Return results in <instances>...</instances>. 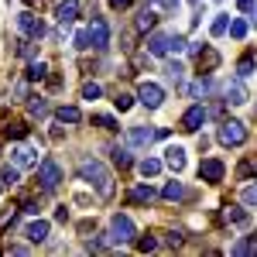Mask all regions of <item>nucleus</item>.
Masks as SVG:
<instances>
[{
	"mask_svg": "<svg viewBox=\"0 0 257 257\" xmlns=\"http://www.w3.org/2000/svg\"><path fill=\"white\" fill-rule=\"evenodd\" d=\"M79 178L82 182H89V185H96L99 196H113V178H110V172H106V165L96 158H82L79 161Z\"/></svg>",
	"mask_w": 257,
	"mask_h": 257,
	"instance_id": "f257e3e1",
	"label": "nucleus"
},
{
	"mask_svg": "<svg viewBox=\"0 0 257 257\" xmlns=\"http://www.w3.org/2000/svg\"><path fill=\"white\" fill-rule=\"evenodd\" d=\"M216 141H219V144H226V148H240V144L247 141V127H243L240 120H226V123H219Z\"/></svg>",
	"mask_w": 257,
	"mask_h": 257,
	"instance_id": "f03ea898",
	"label": "nucleus"
},
{
	"mask_svg": "<svg viewBox=\"0 0 257 257\" xmlns=\"http://www.w3.org/2000/svg\"><path fill=\"white\" fill-rule=\"evenodd\" d=\"M38 182H41V189L45 192H52V189H59V182H62V165L55 158H45L38 165Z\"/></svg>",
	"mask_w": 257,
	"mask_h": 257,
	"instance_id": "7ed1b4c3",
	"label": "nucleus"
},
{
	"mask_svg": "<svg viewBox=\"0 0 257 257\" xmlns=\"http://www.w3.org/2000/svg\"><path fill=\"white\" fill-rule=\"evenodd\" d=\"M110 240L113 243H131L134 240V223H131V216L117 213V216L110 219Z\"/></svg>",
	"mask_w": 257,
	"mask_h": 257,
	"instance_id": "20e7f679",
	"label": "nucleus"
},
{
	"mask_svg": "<svg viewBox=\"0 0 257 257\" xmlns=\"http://www.w3.org/2000/svg\"><path fill=\"white\" fill-rule=\"evenodd\" d=\"M138 99L144 103V106H148V110H158V106H161V99H165V89H161L158 82H141Z\"/></svg>",
	"mask_w": 257,
	"mask_h": 257,
	"instance_id": "39448f33",
	"label": "nucleus"
},
{
	"mask_svg": "<svg viewBox=\"0 0 257 257\" xmlns=\"http://www.w3.org/2000/svg\"><path fill=\"white\" fill-rule=\"evenodd\" d=\"M86 31H89V41H93V48H106V45H110V28H106V21H103V18H93Z\"/></svg>",
	"mask_w": 257,
	"mask_h": 257,
	"instance_id": "423d86ee",
	"label": "nucleus"
},
{
	"mask_svg": "<svg viewBox=\"0 0 257 257\" xmlns=\"http://www.w3.org/2000/svg\"><path fill=\"white\" fill-rule=\"evenodd\" d=\"M202 120H206V106L196 103V106H189V110L182 113V131H189V134H192V131L202 127Z\"/></svg>",
	"mask_w": 257,
	"mask_h": 257,
	"instance_id": "0eeeda50",
	"label": "nucleus"
},
{
	"mask_svg": "<svg viewBox=\"0 0 257 257\" xmlns=\"http://www.w3.org/2000/svg\"><path fill=\"white\" fill-rule=\"evenodd\" d=\"M223 175H226V168L219 158H206L199 165V178H206V182H223Z\"/></svg>",
	"mask_w": 257,
	"mask_h": 257,
	"instance_id": "6e6552de",
	"label": "nucleus"
},
{
	"mask_svg": "<svg viewBox=\"0 0 257 257\" xmlns=\"http://www.w3.org/2000/svg\"><path fill=\"white\" fill-rule=\"evenodd\" d=\"M223 103H233V106H243V103H247V86H243V82L240 79H233V82H226V89H223Z\"/></svg>",
	"mask_w": 257,
	"mask_h": 257,
	"instance_id": "1a4fd4ad",
	"label": "nucleus"
},
{
	"mask_svg": "<svg viewBox=\"0 0 257 257\" xmlns=\"http://www.w3.org/2000/svg\"><path fill=\"white\" fill-rule=\"evenodd\" d=\"M18 28L24 31V35H31V38H41V35H45V24H41L31 11H24V14L18 18Z\"/></svg>",
	"mask_w": 257,
	"mask_h": 257,
	"instance_id": "9d476101",
	"label": "nucleus"
},
{
	"mask_svg": "<svg viewBox=\"0 0 257 257\" xmlns=\"http://www.w3.org/2000/svg\"><path fill=\"white\" fill-rule=\"evenodd\" d=\"M155 138H158V131H151V127H131L127 131V144H134V148H148Z\"/></svg>",
	"mask_w": 257,
	"mask_h": 257,
	"instance_id": "9b49d317",
	"label": "nucleus"
},
{
	"mask_svg": "<svg viewBox=\"0 0 257 257\" xmlns=\"http://www.w3.org/2000/svg\"><path fill=\"white\" fill-rule=\"evenodd\" d=\"M76 14H79V0H59V11H55L59 24H72Z\"/></svg>",
	"mask_w": 257,
	"mask_h": 257,
	"instance_id": "f8f14e48",
	"label": "nucleus"
},
{
	"mask_svg": "<svg viewBox=\"0 0 257 257\" xmlns=\"http://www.w3.org/2000/svg\"><path fill=\"white\" fill-rule=\"evenodd\" d=\"M172 38H175V35H151V38H148V52H151V55H168V52H172Z\"/></svg>",
	"mask_w": 257,
	"mask_h": 257,
	"instance_id": "ddd939ff",
	"label": "nucleus"
},
{
	"mask_svg": "<svg viewBox=\"0 0 257 257\" xmlns=\"http://www.w3.org/2000/svg\"><path fill=\"white\" fill-rule=\"evenodd\" d=\"M24 237L31 240V243H41V240H48V223H45V219H35V223H28Z\"/></svg>",
	"mask_w": 257,
	"mask_h": 257,
	"instance_id": "4468645a",
	"label": "nucleus"
},
{
	"mask_svg": "<svg viewBox=\"0 0 257 257\" xmlns=\"http://www.w3.org/2000/svg\"><path fill=\"white\" fill-rule=\"evenodd\" d=\"M165 165H168L172 172H182V168H185V151H182V148H168V151H165Z\"/></svg>",
	"mask_w": 257,
	"mask_h": 257,
	"instance_id": "2eb2a0df",
	"label": "nucleus"
},
{
	"mask_svg": "<svg viewBox=\"0 0 257 257\" xmlns=\"http://www.w3.org/2000/svg\"><path fill=\"white\" fill-rule=\"evenodd\" d=\"M216 65H219V52H216V48H206V55H199V72L209 76Z\"/></svg>",
	"mask_w": 257,
	"mask_h": 257,
	"instance_id": "dca6fc26",
	"label": "nucleus"
},
{
	"mask_svg": "<svg viewBox=\"0 0 257 257\" xmlns=\"http://www.w3.org/2000/svg\"><path fill=\"white\" fill-rule=\"evenodd\" d=\"M11 155H14V165H18V168H28V165H35V151H31V148H24V144H21V148H14V151H11Z\"/></svg>",
	"mask_w": 257,
	"mask_h": 257,
	"instance_id": "f3484780",
	"label": "nucleus"
},
{
	"mask_svg": "<svg viewBox=\"0 0 257 257\" xmlns=\"http://www.w3.org/2000/svg\"><path fill=\"white\" fill-rule=\"evenodd\" d=\"M151 199H155V189L151 185H134L131 189V202H138V206H148Z\"/></svg>",
	"mask_w": 257,
	"mask_h": 257,
	"instance_id": "a211bd4d",
	"label": "nucleus"
},
{
	"mask_svg": "<svg viewBox=\"0 0 257 257\" xmlns=\"http://www.w3.org/2000/svg\"><path fill=\"white\" fill-rule=\"evenodd\" d=\"M55 117H59L62 123H79L82 113H79V106H59V110H55Z\"/></svg>",
	"mask_w": 257,
	"mask_h": 257,
	"instance_id": "6ab92c4d",
	"label": "nucleus"
},
{
	"mask_svg": "<svg viewBox=\"0 0 257 257\" xmlns=\"http://www.w3.org/2000/svg\"><path fill=\"white\" fill-rule=\"evenodd\" d=\"M223 219H226V223H237V226H247V223H250V216H247L243 209H237V206H230V209L223 213Z\"/></svg>",
	"mask_w": 257,
	"mask_h": 257,
	"instance_id": "aec40b11",
	"label": "nucleus"
},
{
	"mask_svg": "<svg viewBox=\"0 0 257 257\" xmlns=\"http://www.w3.org/2000/svg\"><path fill=\"white\" fill-rule=\"evenodd\" d=\"M161 196L168 199V202H178V199L185 196V189H182V182H168V185L161 189Z\"/></svg>",
	"mask_w": 257,
	"mask_h": 257,
	"instance_id": "412c9836",
	"label": "nucleus"
},
{
	"mask_svg": "<svg viewBox=\"0 0 257 257\" xmlns=\"http://www.w3.org/2000/svg\"><path fill=\"white\" fill-rule=\"evenodd\" d=\"M155 14H151V11H141L138 14V21H134V28H138V31H151V28H155Z\"/></svg>",
	"mask_w": 257,
	"mask_h": 257,
	"instance_id": "4be33fe9",
	"label": "nucleus"
},
{
	"mask_svg": "<svg viewBox=\"0 0 257 257\" xmlns=\"http://www.w3.org/2000/svg\"><path fill=\"white\" fill-rule=\"evenodd\" d=\"M254 55H243V59H240V65H237V76L240 79H247V76H250V72H254Z\"/></svg>",
	"mask_w": 257,
	"mask_h": 257,
	"instance_id": "5701e85b",
	"label": "nucleus"
},
{
	"mask_svg": "<svg viewBox=\"0 0 257 257\" xmlns=\"http://www.w3.org/2000/svg\"><path fill=\"white\" fill-rule=\"evenodd\" d=\"M158 172H161V161L158 158H144V161H141V175H144V178L158 175Z\"/></svg>",
	"mask_w": 257,
	"mask_h": 257,
	"instance_id": "b1692460",
	"label": "nucleus"
},
{
	"mask_svg": "<svg viewBox=\"0 0 257 257\" xmlns=\"http://www.w3.org/2000/svg\"><path fill=\"white\" fill-rule=\"evenodd\" d=\"M182 72H185V69H182V62H168V65H165V76L175 82V86L182 82Z\"/></svg>",
	"mask_w": 257,
	"mask_h": 257,
	"instance_id": "393cba45",
	"label": "nucleus"
},
{
	"mask_svg": "<svg viewBox=\"0 0 257 257\" xmlns=\"http://www.w3.org/2000/svg\"><path fill=\"white\" fill-rule=\"evenodd\" d=\"M45 72H48L45 62H31V65H28V79H45Z\"/></svg>",
	"mask_w": 257,
	"mask_h": 257,
	"instance_id": "a878e982",
	"label": "nucleus"
},
{
	"mask_svg": "<svg viewBox=\"0 0 257 257\" xmlns=\"http://www.w3.org/2000/svg\"><path fill=\"white\" fill-rule=\"evenodd\" d=\"M230 31V21H226V14H216V21H213V35H226Z\"/></svg>",
	"mask_w": 257,
	"mask_h": 257,
	"instance_id": "bb28decb",
	"label": "nucleus"
},
{
	"mask_svg": "<svg viewBox=\"0 0 257 257\" xmlns=\"http://www.w3.org/2000/svg\"><path fill=\"white\" fill-rule=\"evenodd\" d=\"M99 93H103V89H99V82H86V86H82V99H96Z\"/></svg>",
	"mask_w": 257,
	"mask_h": 257,
	"instance_id": "cd10ccee",
	"label": "nucleus"
},
{
	"mask_svg": "<svg viewBox=\"0 0 257 257\" xmlns=\"http://www.w3.org/2000/svg\"><path fill=\"white\" fill-rule=\"evenodd\" d=\"M113 103H117L120 113H123V110H131V106H134V96H127V93H117V99H113Z\"/></svg>",
	"mask_w": 257,
	"mask_h": 257,
	"instance_id": "c85d7f7f",
	"label": "nucleus"
},
{
	"mask_svg": "<svg viewBox=\"0 0 257 257\" xmlns=\"http://www.w3.org/2000/svg\"><path fill=\"white\" fill-rule=\"evenodd\" d=\"M0 182H4V185H14V182H18V165H14V168H4V172H0Z\"/></svg>",
	"mask_w": 257,
	"mask_h": 257,
	"instance_id": "c756f323",
	"label": "nucleus"
},
{
	"mask_svg": "<svg viewBox=\"0 0 257 257\" xmlns=\"http://www.w3.org/2000/svg\"><path fill=\"white\" fill-rule=\"evenodd\" d=\"M93 120H96L103 131H117V120H113V117H106V113H99V117H93Z\"/></svg>",
	"mask_w": 257,
	"mask_h": 257,
	"instance_id": "7c9ffc66",
	"label": "nucleus"
},
{
	"mask_svg": "<svg viewBox=\"0 0 257 257\" xmlns=\"http://www.w3.org/2000/svg\"><path fill=\"white\" fill-rule=\"evenodd\" d=\"M76 48H79V52L93 48V41H89V31H79V35H76Z\"/></svg>",
	"mask_w": 257,
	"mask_h": 257,
	"instance_id": "2f4dec72",
	"label": "nucleus"
},
{
	"mask_svg": "<svg viewBox=\"0 0 257 257\" xmlns=\"http://www.w3.org/2000/svg\"><path fill=\"white\" fill-rule=\"evenodd\" d=\"M230 35H233V38H243V35H247V24H243V21H230Z\"/></svg>",
	"mask_w": 257,
	"mask_h": 257,
	"instance_id": "473e14b6",
	"label": "nucleus"
},
{
	"mask_svg": "<svg viewBox=\"0 0 257 257\" xmlns=\"http://www.w3.org/2000/svg\"><path fill=\"white\" fill-rule=\"evenodd\" d=\"M7 134H11V138H24L28 127H24V123H7Z\"/></svg>",
	"mask_w": 257,
	"mask_h": 257,
	"instance_id": "72a5a7b5",
	"label": "nucleus"
},
{
	"mask_svg": "<svg viewBox=\"0 0 257 257\" xmlns=\"http://www.w3.org/2000/svg\"><path fill=\"white\" fill-rule=\"evenodd\" d=\"M31 113H35V117H45V113H48V103H45V99H35V103H31Z\"/></svg>",
	"mask_w": 257,
	"mask_h": 257,
	"instance_id": "f704fd0d",
	"label": "nucleus"
},
{
	"mask_svg": "<svg viewBox=\"0 0 257 257\" xmlns=\"http://www.w3.org/2000/svg\"><path fill=\"white\" fill-rule=\"evenodd\" d=\"M254 172H257V165H254V161H243V165H240V168H237V175H240V178L254 175Z\"/></svg>",
	"mask_w": 257,
	"mask_h": 257,
	"instance_id": "c9c22d12",
	"label": "nucleus"
},
{
	"mask_svg": "<svg viewBox=\"0 0 257 257\" xmlns=\"http://www.w3.org/2000/svg\"><path fill=\"white\" fill-rule=\"evenodd\" d=\"M155 247H158V240H155V237H141L138 240V250H155Z\"/></svg>",
	"mask_w": 257,
	"mask_h": 257,
	"instance_id": "e433bc0d",
	"label": "nucleus"
},
{
	"mask_svg": "<svg viewBox=\"0 0 257 257\" xmlns=\"http://www.w3.org/2000/svg\"><path fill=\"white\" fill-rule=\"evenodd\" d=\"M243 202H247V206H257V185L243 189Z\"/></svg>",
	"mask_w": 257,
	"mask_h": 257,
	"instance_id": "4c0bfd02",
	"label": "nucleus"
},
{
	"mask_svg": "<svg viewBox=\"0 0 257 257\" xmlns=\"http://www.w3.org/2000/svg\"><path fill=\"white\" fill-rule=\"evenodd\" d=\"M113 161H117L120 168H127V165H131V155H127V151H113Z\"/></svg>",
	"mask_w": 257,
	"mask_h": 257,
	"instance_id": "58836bf2",
	"label": "nucleus"
},
{
	"mask_svg": "<svg viewBox=\"0 0 257 257\" xmlns=\"http://www.w3.org/2000/svg\"><path fill=\"white\" fill-rule=\"evenodd\" d=\"M11 219H14V206H7V209H4V213H0V230H4V226H7V223H11Z\"/></svg>",
	"mask_w": 257,
	"mask_h": 257,
	"instance_id": "ea45409f",
	"label": "nucleus"
},
{
	"mask_svg": "<svg viewBox=\"0 0 257 257\" xmlns=\"http://www.w3.org/2000/svg\"><path fill=\"white\" fill-rule=\"evenodd\" d=\"M155 4H158L161 11H175V7H178V0H155Z\"/></svg>",
	"mask_w": 257,
	"mask_h": 257,
	"instance_id": "a19ab883",
	"label": "nucleus"
},
{
	"mask_svg": "<svg viewBox=\"0 0 257 257\" xmlns=\"http://www.w3.org/2000/svg\"><path fill=\"white\" fill-rule=\"evenodd\" d=\"M233 254H247V237H240L237 243H233Z\"/></svg>",
	"mask_w": 257,
	"mask_h": 257,
	"instance_id": "79ce46f5",
	"label": "nucleus"
},
{
	"mask_svg": "<svg viewBox=\"0 0 257 257\" xmlns=\"http://www.w3.org/2000/svg\"><path fill=\"white\" fill-rule=\"evenodd\" d=\"M55 219H59V223H65V219H69V209H65V206H59V209H55Z\"/></svg>",
	"mask_w": 257,
	"mask_h": 257,
	"instance_id": "37998d69",
	"label": "nucleus"
},
{
	"mask_svg": "<svg viewBox=\"0 0 257 257\" xmlns=\"http://www.w3.org/2000/svg\"><path fill=\"white\" fill-rule=\"evenodd\" d=\"M178 243H182V233H178V230H175V233H168V247H178Z\"/></svg>",
	"mask_w": 257,
	"mask_h": 257,
	"instance_id": "c03bdc74",
	"label": "nucleus"
},
{
	"mask_svg": "<svg viewBox=\"0 0 257 257\" xmlns=\"http://www.w3.org/2000/svg\"><path fill=\"white\" fill-rule=\"evenodd\" d=\"M247 254H257V233H254V237H247Z\"/></svg>",
	"mask_w": 257,
	"mask_h": 257,
	"instance_id": "a18cd8bd",
	"label": "nucleus"
},
{
	"mask_svg": "<svg viewBox=\"0 0 257 257\" xmlns=\"http://www.w3.org/2000/svg\"><path fill=\"white\" fill-rule=\"evenodd\" d=\"M237 7H240V11H247V14H250V11H254V0H237Z\"/></svg>",
	"mask_w": 257,
	"mask_h": 257,
	"instance_id": "49530a36",
	"label": "nucleus"
},
{
	"mask_svg": "<svg viewBox=\"0 0 257 257\" xmlns=\"http://www.w3.org/2000/svg\"><path fill=\"white\" fill-rule=\"evenodd\" d=\"M110 7L113 11H123V7H131V0H110Z\"/></svg>",
	"mask_w": 257,
	"mask_h": 257,
	"instance_id": "de8ad7c7",
	"label": "nucleus"
},
{
	"mask_svg": "<svg viewBox=\"0 0 257 257\" xmlns=\"http://www.w3.org/2000/svg\"><path fill=\"white\" fill-rule=\"evenodd\" d=\"M250 24H257V11H254V14H250Z\"/></svg>",
	"mask_w": 257,
	"mask_h": 257,
	"instance_id": "09e8293b",
	"label": "nucleus"
},
{
	"mask_svg": "<svg viewBox=\"0 0 257 257\" xmlns=\"http://www.w3.org/2000/svg\"><path fill=\"white\" fill-rule=\"evenodd\" d=\"M24 4H35V0H24Z\"/></svg>",
	"mask_w": 257,
	"mask_h": 257,
	"instance_id": "8fccbe9b",
	"label": "nucleus"
}]
</instances>
